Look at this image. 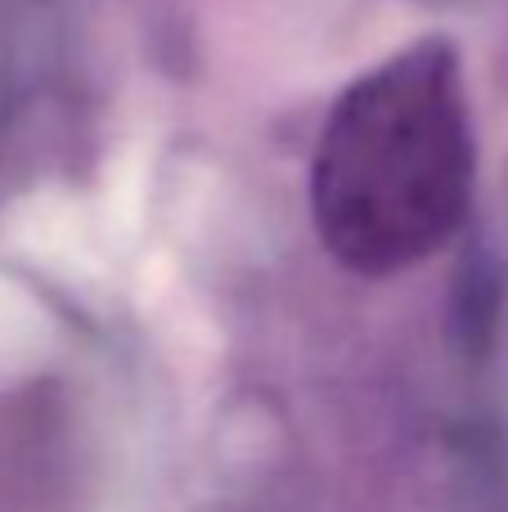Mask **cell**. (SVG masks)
<instances>
[{"instance_id": "1", "label": "cell", "mask_w": 508, "mask_h": 512, "mask_svg": "<svg viewBox=\"0 0 508 512\" xmlns=\"http://www.w3.org/2000/svg\"><path fill=\"white\" fill-rule=\"evenodd\" d=\"M468 203V117L437 41L383 59L324 117L311 212L324 248L360 274H396L450 239Z\"/></svg>"}]
</instances>
